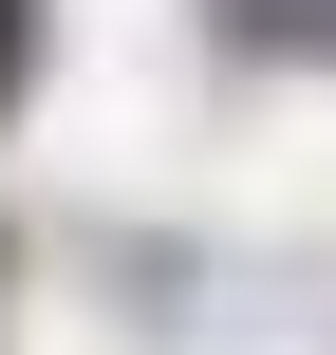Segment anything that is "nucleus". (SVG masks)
Listing matches in <instances>:
<instances>
[{"mask_svg":"<svg viewBox=\"0 0 336 355\" xmlns=\"http://www.w3.org/2000/svg\"><path fill=\"white\" fill-rule=\"evenodd\" d=\"M243 56H336V0H206Z\"/></svg>","mask_w":336,"mask_h":355,"instance_id":"f257e3e1","label":"nucleus"},{"mask_svg":"<svg viewBox=\"0 0 336 355\" xmlns=\"http://www.w3.org/2000/svg\"><path fill=\"white\" fill-rule=\"evenodd\" d=\"M0 94H19V0H0Z\"/></svg>","mask_w":336,"mask_h":355,"instance_id":"f03ea898","label":"nucleus"}]
</instances>
